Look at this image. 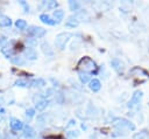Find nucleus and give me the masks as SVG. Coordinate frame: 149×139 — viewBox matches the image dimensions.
Wrapping results in <instances>:
<instances>
[{
    "instance_id": "nucleus-6",
    "label": "nucleus",
    "mask_w": 149,
    "mask_h": 139,
    "mask_svg": "<svg viewBox=\"0 0 149 139\" xmlns=\"http://www.w3.org/2000/svg\"><path fill=\"white\" fill-rule=\"evenodd\" d=\"M23 123L21 121V120H19V119H16V118H12L10 119V127H12V130H14V131H20V130H22L23 128Z\"/></svg>"
},
{
    "instance_id": "nucleus-2",
    "label": "nucleus",
    "mask_w": 149,
    "mask_h": 139,
    "mask_svg": "<svg viewBox=\"0 0 149 139\" xmlns=\"http://www.w3.org/2000/svg\"><path fill=\"white\" fill-rule=\"evenodd\" d=\"M113 125L115 127H118V128H125V127H127L128 130H132V131L135 130V125L130 120H128L126 118H116V119H114Z\"/></svg>"
},
{
    "instance_id": "nucleus-1",
    "label": "nucleus",
    "mask_w": 149,
    "mask_h": 139,
    "mask_svg": "<svg viewBox=\"0 0 149 139\" xmlns=\"http://www.w3.org/2000/svg\"><path fill=\"white\" fill-rule=\"evenodd\" d=\"M72 37V33L70 32H62L59 34L56 35V39H55V44L56 47L59 49V50H63L66 46V43L69 42V40Z\"/></svg>"
},
{
    "instance_id": "nucleus-18",
    "label": "nucleus",
    "mask_w": 149,
    "mask_h": 139,
    "mask_svg": "<svg viewBox=\"0 0 149 139\" xmlns=\"http://www.w3.org/2000/svg\"><path fill=\"white\" fill-rule=\"evenodd\" d=\"M78 76H79V79H80V82H81L83 84H85V83H87V82L90 81V75H88V72L79 71V72H78Z\"/></svg>"
},
{
    "instance_id": "nucleus-22",
    "label": "nucleus",
    "mask_w": 149,
    "mask_h": 139,
    "mask_svg": "<svg viewBox=\"0 0 149 139\" xmlns=\"http://www.w3.org/2000/svg\"><path fill=\"white\" fill-rule=\"evenodd\" d=\"M44 5H45V7L48 9H51V8H56L58 4L56 1H47V2H44Z\"/></svg>"
},
{
    "instance_id": "nucleus-15",
    "label": "nucleus",
    "mask_w": 149,
    "mask_h": 139,
    "mask_svg": "<svg viewBox=\"0 0 149 139\" xmlns=\"http://www.w3.org/2000/svg\"><path fill=\"white\" fill-rule=\"evenodd\" d=\"M23 134H24V137H28V138H30V137H34L35 135V131H34V128L31 127V126H29V125H26V126H23Z\"/></svg>"
},
{
    "instance_id": "nucleus-5",
    "label": "nucleus",
    "mask_w": 149,
    "mask_h": 139,
    "mask_svg": "<svg viewBox=\"0 0 149 139\" xmlns=\"http://www.w3.org/2000/svg\"><path fill=\"white\" fill-rule=\"evenodd\" d=\"M28 33L35 37H42L45 35V29H43L42 27H37V26H30L28 28Z\"/></svg>"
},
{
    "instance_id": "nucleus-13",
    "label": "nucleus",
    "mask_w": 149,
    "mask_h": 139,
    "mask_svg": "<svg viewBox=\"0 0 149 139\" xmlns=\"http://www.w3.org/2000/svg\"><path fill=\"white\" fill-rule=\"evenodd\" d=\"M149 138V132L147 130H142L133 135V139H148Z\"/></svg>"
},
{
    "instance_id": "nucleus-7",
    "label": "nucleus",
    "mask_w": 149,
    "mask_h": 139,
    "mask_svg": "<svg viewBox=\"0 0 149 139\" xmlns=\"http://www.w3.org/2000/svg\"><path fill=\"white\" fill-rule=\"evenodd\" d=\"M111 65H112L113 69H114L115 71H118V72H121V71L123 70V63H122L119 58H113V60L111 61Z\"/></svg>"
},
{
    "instance_id": "nucleus-19",
    "label": "nucleus",
    "mask_w": 149,
    "mask_h": 139,
    "mask_svg": "<svg viewBox=\"0 0 149 139\" xmlns=\"http://www.w3.org/2000/svg\"><path fill=\"white\" fill-rule=\"evenodd\" d=\"M48 104H49V102L47 100V99H42V100H38L37 103H36V109L38 110V111H42V110H44L47 106H48Z\"/></svg>"
},
{
    "instance_id": "nucleus-16",
    "label": "nucleus",
    "mask_w": 149,
    "mask_h": 139,
    "mask_svg": "<svg viewBox=\"0 0 149 139\" xmlns=\"http://www.w3.org/2000/svg\"><path fill=\"white\" fill-rule=\"evenodd\" d=\"M31 86H34V88H41V86H44L45 85V81L43 79V78H35V79H33L31 81Z\"/></svg>"
},
{
    "instance_id": "nucleus-4",
    "label": "nucleus",
    "mask_w": 149,
    "mask_h": 139,
    "mask_svg": "<svg viewBox=\"0 0 149 139\" xmlns=\"http://www.w3.org/2000/svg\"><path fill=\"white\" fill-rule=\"evenodd\" d=\"M142 96H143V92L141 90H136L133 93V96H132V98H130V100L128 103V107H134L137 104H140V102L142 99Z\"/></svg>"
},
{
    "instance_id": "nucleus-11",
    "label": "nucleus",
    "mask_w": 149,
    "mask_h": 139,
    "mask_svg": "<svg viewBox=\"0 0 149 139\" xmlns=\"http://www.w3.org/2000/svg\"><path fill=\"white\" fill-rule=\"evenodd\" d=\"M64 18V11L62 9H56L54 11V19L56 21V23H59Z\"/></svg>"
},
{
    "instance_id": "nucleus-9",
    "label": "nucleus",
    "mask_w": 149,
    "mask_h": 139,
    "mask_svg": "<svg viewBox=\"0 0 149 139\" xmlns=\"http://www.w3.org/2000/svg\"><path fill=\"white\" fill-rule=\"evenodd\" d=\"M78 25H79V20H78V19H77V16H74V15L69 16L68 21L65 22V26H66V27H72V28L77 27Z\"/></svg>"
},
{
    "instance_id": "nucleus-25",
    "label": "nucleus",
    "mask_w": 149,
    "mask_h": 139,
    "mask_svg": "<svg viewBox=\"0 0 149 139\" xmlns=\"http://www.w3.org/2000/svg\"><path fill=\"white\" fill-rule=\"evenodd\" d=\"M34 114H35V110H34V109H28V110L26 111V116H27L28 118L34 117Z\"/></svg>"
},
{
    "instance_id": "nucleus-3",
    "label": "nucleus",
    "mask_w": 149,
    "mask_h": 139,
    "mask_svg": "<svg viewBox=\"0 0 149 139\" xmlns=\"http://www.w3.org/2000/svg\"><path fill=\"white\" fill-rule=\"evenodd\" d=\"M79 67H81L84 69V72H86V71H93V69H95V63L90 57H84L79 62Z\"/></svg>"
},
{
    "instance_id": "nucleus-17",
    "label": "nucleus",
    "mask_w": 149,
    "mask_h": 139,
    "mask_svg": "<svg viewBox=\"0 0 149 139\" xmlns=\"http://www.w3.org/2000/svg\"><path fill=\"white\" fill-rule=\"evenodd\" d=\"M41 48H42V51L45 54V55H48V56H52V49H50V46L47 43V42H44V43H42L41 44Z\"/></svg>"
},
{
    "instance_id": "nucleus-24",
    "label": "nucleus",
    "mask_w": 149,
    "mask_h": 139,
    "mask_svg": "<svg viewBox=\"0 0 149 139\" xmlns=\"http://www.w3.org/2000/svg\"><path fill=\"white\" fill-rule=\"evenodd\" d=\"M15 85H16V86H27L28 83H27L26 81H23V79H17V81L15 82Z\"/></svg>"
},
{
    "instance_id": "nucleus-12",
    "label": "nucleus",
    "mask_w": 149,
    "mask_h": 139,
    "mask_svg": "<svg viewBox=\"0 0 149 139\" xmlns=\"http://www.w3.org/2000/svg\"><path fill=\"white\" fill-rule=\"evenodd\" d=\"M12 25L10 18L6 15H0V27H9Z\"/></svg>"
},
{
    "instance_id": "nucleus-8",
    "label": "nucleus",
    "mask_w": 149,
    "mask_h": 139,
    "mask_svg": "<svg viewBox=\"0 0 149 139\" xmlns=\"http://www.w3.org/2000/svg\"><path fill=\"white\" fill-rule=\"evenodd\" d=\"M88 86H90V89H91L93 92H97V91H99V90L101 89V83H100V81H99V79L93 78V79H91V81H90Z\"/></svg>"
},
{
    "instance_id": "nucleus-14",
    "label": "nucleus",
    "mask_w": 149,
    "mask_h": 139,
    "mask_svg": "<svg viewBox=\"0 0 149 139\" xmlns=\"http://www.w3.org/2000/svg\"><path fill=\"white\" fill-rule=\"evenodd\" d=\"M24 54H26V56H27L28 60H36L37 58V54H36L35 49H33V48L26 49L24 50Z\"/></svg>"
},
{
    "instance_id": "nucleus-10",
    "label": "nucleus",
    "mask_w": 149,
    "mask_h": 139,
    "mask_svg": "<svg viewBox=\"0 0 149 139\" xmlns=\"http://www.w3.org/2000/svg\"><path fill=\"white\" fill-rule=\"evenodd\" d=\"M40 20H41L43 23L49 25V26H54V25L56 23V21L52 20L48 14H41V15H40Z\"/></svg>"
},
{
    "instance_id": "nucleus-26",
    "label": "nucleus",
    "mask_w": 149,
    "mask_h": 139,
    "mask_svg": "<svg viewBox=\"0 0 149 139\" xmlns=\"http://www.w3.org/2000/svg\"><path fill=\"white\" fill-rule=\"evenodd\" d=\"M12 61H13V63H15V64H23V63H24V62H23V60H22L21 57L12 58Z\"/></svg>"
},
{
    "instance_id": "nucleus-21",
    "label": "nucleus",
    "mask_w": 149,
    "mask_h": 139,
    "mask_svg": "<svg viewBox=\"0 0 149 139\" xmlns=\"http://www.w3.org/2000/svg\"><path fill=\"white\" fill-rule=\"evenodd\" d=\"M69 7H70V9L71 11H78L79 8H80V4L78 2V1H69Z\"/></svg>"
},
{
    "instance_id": "nucleus-27",
    "label": "nucleus",
    "mask_w": 149,
    "mask_h": 139,
    "mask_svg": "<svg viewBox=\"0 0 149 139\" xmlns=\"http://www.w3.org/2000/svg\"><path fill=\"white\" fill-rule=\"evenodd\" d=\"M20 4H21L23 7H24V12H28V11H29V6H28V5H27L24 1H20Z\"/></svg>"
},
{
    "instance_id": "nucleus-20",
    "label": "nucleus",
    "mask_w": 149,
    "mask_h": 139,
    "mask_svg": "<svg viewBox=\"0 0 149 139\" xmlns=\"http://www.w3.org/2000/svg\"><path fill=\"white\" fill-rule=\"evenodd\" d=\"M15 26H16V28H19V29H26L27 22H26V20H23V19H19V20H16Z\"/></svg>"
},
{
    "instance_id": "nucleus-23",
    "label": "nucleus",
    "mask_w": 149,
    "mask_h": 139,
    "mask_svg": "<svg viewBox=\"0 0 149 139\" xmlns=\"http://www.w3.org/2000/svg\"><path fill=\"white\" fill-rule=\"evenodd\" d=\"M78 135H79V132H78V131H69V132H66V137H68L69 139L76 138V137H78Z\"/></svg>"
}]
</instances>
